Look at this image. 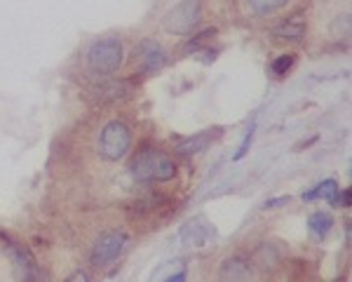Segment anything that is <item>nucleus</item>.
I'll use <instances>...</instances> for the list:
<instances>
[{
  "instance_id": "1",
  "label": "nucleus",
  "mask_w": 352,
  "mask_h": 282,
  "mask_svg": "<svg viewBox=\"0 0 352 282\" xmlns=\"http://www.w3.org/2000/svg\"><path fill=\"white\" fill-rule=\"evenodd\" d=\"M176 174V165L160 151H144L132 162V177L136 182H169Z\"/></svg>"
},
{
  "instance_id": "2",
  "label": "nucleus",
  "mask_w": 352,
  "mask_h": 282,
  "mask_svg": "<svg viewBox=\"0 0 352 282\" xmlns=\"http://www.w3.org/2000/svg\"><path fill=\"white\" fill-rule=\"evenodd\" d=\"M87 64L89 69L99 76H111L120 69L122 64V43L118 38H104L96 41L87 52Z\"/></svg>"
},
{
  "instance_id": "3",
  "label": "nucleus",
  "mask_w": 352,
  "mask_h": 282,
  "mask_svg": "<svg viewBox=\"0 0 352 282\" xmlns=\"http://www.w3.org/2000/svg\"><path fill=\"white\" fill-rule=\"evenodd\" d=\"M129 144H132V134H129V127L120 120L109 122L99 139L101 153H104V158H109V160H120L129 151Z\"/></svg>"
},
{
  "instance_id": "4",
  "label": "nucleus",
  "mask_w": 352,
  "mask_h": 282,
  "mask_svg": "<svg viewBox=\"0 0 352 282\" xmlns=\"http://www.w3.org/2000/svg\"><path fill=\"white\" fill-rule=\"evenodd\" d=\"M200 21V3L197 0H184L181 5H176L174 10H169L164 14L162 24L169 33H176V36H186Z\"/></svg>"
},
{
  "instance_id": "5",
  "label": "nucleus",
  "mask_w": 352,
  "mask_h": 282,
  "mask_svg": "<svg viewBox=\"0 0 352 282\" xmlns=\"http://www.w3.org/2000/svg\"><path fill=\"white\" fill-rule=\"evenodd\" d=\"M124 245H127V235L118 233V230L99 235V240H96L92 247V266L101 268V266H106V263H111L113 259L120 257Z\"/></svg>"
},
{
  "instance_id": "6",
  "label": "nucleus",
  "mask_w": 352,
  "mask_h": 282,
  "mask_svg": "<svg viewBox=\"0 0 352 282\" xmlns=\"http://www.w3.org/2000/svg\"><path fill=\"white\" fill-rule=\"evenodd\" d=\"M10 247V254L14 259V266L19 270V278L21 282H38V266H36V259L31 257V252L26 247H19V245H8Z\"/></svg>"
},
{
  "instance_id": "7",
  "label": "nucleus",
  "mask_w": 352,
  "mask_h": 282,
  "mask_svg": "<svg viewBox=\"0 0 352 282\" xmlns=\"http://www.w3.org/2000/svg\"><path fill=\"white\" fill-rule=\"evenodd\" d=\"M134 54L139 56V66L144 73H155L164 66V52L155 43H148V41L141 43Z\"/></svg>"
},
{
  "instance_id": "8",
  "label": "nucleus",
  "mask_w": 352,
  "mask_h": 282,
  "mask_svg": "<svg viewBox=\"0 0 352 282\" xmlns=\"http://www.w3.org/2000/svg\"><path fill=\"white\" fill-rule=\"evenodd\" d=\"M249 278H252V266L242 257L226 259L221 266V280L223 282H247Z\"/></svg>"
},
{
  "instance_id": "9",
  "label": "nucleus",
  "mask_w": 352,
  "mask_h": 282,
  "mask_svg": "<svg viewBox=\"0 0 352 282\" xmlns=\"http://www.w3.org/2000/svg\"><path fill=\"white\" fill-rule=\"evenodd\" d=\"M219 134V132H217ZM217 134L212 132V129H204V132H197L195 137H188V139H184L179 144V153L181 155H195V153H202L204 149H207L209 144H212L214 139H217Z\"/></svg>"
},
{
  "instance_id": "10",
  "label": "nucleus",
  "mask_w": 352,
  "mask_h": 282,
  "mask_svg": "<svg viewBox=\"0 0 352 282\" xmlns=\"http://www.w3.org/2000/svg\"><path fill=\"white\" fill-rule=\"evenodd\" d=\"M202 224H204L202 219H195V221H190L188 226H184V230H181V242H184V245H192V247H202L204 242H207L209 233H212V228Z\"/></svg>"
},
{
  "instance_id": "11",
  "label": "nucleus",
  "mask_w": 352,
  "mask_h": 282,
  "mask_svg": "<svg viewBox=\"0 0 352 282\" xmlns=\"http://www.w3.org/2000/svg\"><path fill=\"white\" fill-rule=\"evenodd\" d=\"M336 193H338V184L333 182V179H327V182L317 184L315 191L305 193L303 197H305V200H329V202H333V200H336Z\"/></svg>"
},
{
  "instance_id": "12",
  "label": "nucleus",
  "mask_w": 352,
  "mask_h": 282,
  "mask_svg": "<svg viewBox=\"0 0 352 282\" xmlns=\"http://www.w3.org/2000/svg\"><path fill=\"white\" fill-rule=\"evenodd\" d=\"M308 226H310V230L317 235V238H324L329 230H331L333 219L329 217V214H324V212H315V214H312V217L308 219Z\"/></svg>"
},
{
  "instance_id": "13",
  "label": "nucleus",
  "mask_w": 352,
  "mask_h": 282,
  "mask_svg": "<svg viewBox=\"0 0 352 282\" xmlns=\"http://www.w3.org/2000/svg\"><path fill=\"white\" fill-rule=\"evenodd\" d=\"M287 3L289 0H249V8L256 14H268V12H275V10L285 8Z\"/></svg>"
},
{
  "instance_id": "14",
  "label": "nucleus",
  "mask_w": 352,
  "mask_h": 282,
  "mask_svg": "<svg viewBox=\"0 0 352 282\" xmlns=\"http://www.w3.org/2000/svg\"><path fill=\"white\" fill-rule=\"evenodd\" d=\"M303 31H305V26L300 24V21H285L275 33L280 38H287V41H298V38L303 36Z\"/></svg>"
},
{
  "instance_id": "15",
  "label": "nucleus",
  "mask_w": 352,
  "mask_h": 282,
  "mask_svg": "<svg viewBox=\"0 0 352 282\" xmlns=\"http://www.w3.org/2000/svg\"><path fill=\"white\" fill-rule=\"evenodd\" d=\"M296 64V56L294 54H280L275 61L270 64V71H272V76H287V71H292V66Z\"/></svg>"
},
{
  "instance_id": "16",
  "label": "nucleus",
  "mask_w": 352,
  "mask_h": 282,
  "mask_svg": "<svg viewBox=\"0 0 352 282\" xmlns=\"http://www.w3.org/2000/svg\"><path fill=\"white\" fill-rule=\"evenodd\" d=\"M129 94V87H127V83H113L109 85L106 89H101V94L99 97L101 99H106V101H118V99H124Z\"/></svg>"
},
{
  "instance_id": "17",
  "label": "nucleus",
  "mask_w": 352,
  "mask_h": 282,
  "mask_svg": "<svg viewBox=\"0 0 352 282\" xmlns=\"http://www.w3.org/2000/svg\"><path fill=\"white\" fill-rule=\"evenodd\" d=\"M254 129H256V122H252V127H249V129H247V134H244L240 149H237V153H235V160H242V158L247 155L249 146H252V139H254Z\"/></svg>"
},
{
  "instance_id": "18",
  "label": "nucleus",
  "mask_w": 352,
  "mask_h": 282,
  "mask_svg": "<svg viewBox=\"0 0 352 282\" xmlns=\"http://www.w3.org/2000/svg\"><path fill=\"white\" fill-rule=\"evenodd\" d=\"M214 36H217V31H214V28H212V31H204V33H202V36H197V38H195V41H190V45H188V50H192V52H195V50H197V47H200V45H204V43H207V41H209V38H214Z\"/></svg>"
},
{
  "instance_id": "19",
  "label": "nucleus",
  "mask_w": 352,
  "mask_h": 282,
  "mask_svg": "<svg viewBox=\"0 0 352 282\" xmlns=\"http://www.w3.org/2000/svg\"><path fill=\"white\" fill-rule=\"evenodd\" d=\"M287 202H289V197H275V200H268V202H265V207H270V210H275V207L287 205Z\"/></svg>"
},
{
  "instance_id": "20",
  "label": "nucleus",
  "mask_w": 352,
  "mask_h": 282,
  "mask_svg": "<svg viewBox=\"0 0 352 282\" xmlns=\"http://www.w3.org/2000/svg\"><path fill=\"white\" fill-rule=\"evenodd\" d=\"M66 282H89L87 273H82V270H78V273H73L71 278H68Z\"/></svg>"
},
{
  "instance_id": "21",
  "label": "nucleus",
  "mask_w": 352,
  "mask_h": 282,
  "mask_svg": "<svg viewBox=\"0 0 352 282\" xmlns=\"http://www.w3.org/2000/svg\"><path fill=\"white\" fill-rule=\"evenodd\" d=\"M164 282H186V270H179L176 275H169Z\"/></svg>"
}]
</instances>
